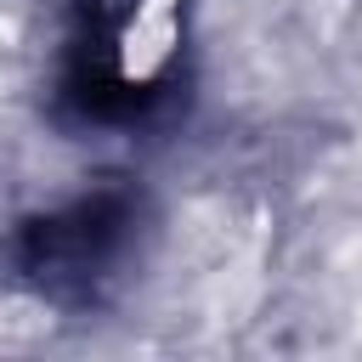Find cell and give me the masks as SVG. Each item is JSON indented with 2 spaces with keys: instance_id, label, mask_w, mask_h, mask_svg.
<instances>
[{
  "instance_id": "cell-1",
  "label": "cell",
  "mask_w": 362,
  "mask_h": 362,
  "mask_svg": "<svg viewBox=\"0 0 362 362\" xmlns=\"http://www.w3.org/2000/svg\"><path fill=\"white\" fill-rule=\"evenodd\" d=\"M141 238H147V198L124 181H102L28 215L6 243V266L45 305L85 311L102 305L130 277V266L141 260Z\"/></svg>"
}]
</instances>
